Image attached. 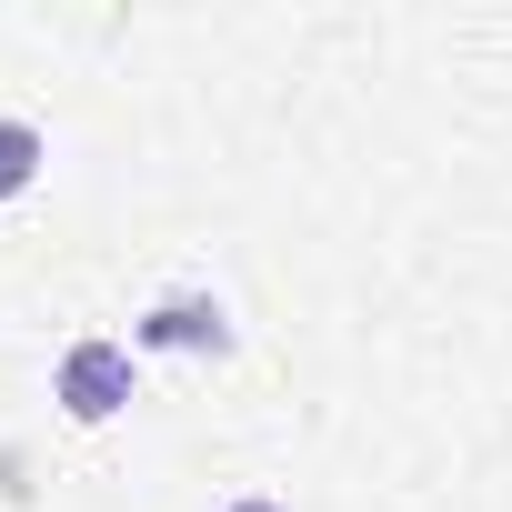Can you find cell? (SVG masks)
<instances>
[{
	"label": "cell",
	"mask_w": 512,
	"mask_h": 512,
	"mask_svg": "<svg viewBox=\"0 0 512 512\" xmlns=\"http://www.w3.org/2000/svg\"><path fill=\"white\" fill-rule=\"evenodd\" d=\"M221 512H292L282 492H241V502H221Z\"/></svg>",
	"instance_id": "4"
},
{
	"label": "cell",
	"mask_w": 512,
	"mask_h": 512,
	"mask_svg": "<svg viewBox=\"0 0 512 512\" xmlns=\"http://www.w3.org/2000/svg\"><path fill=\"white\" fill-rule=\"evenodd\" d=\"M131 392H141V352H131V342H111V332H81V342L51 362V402H61V422H81V432L121 422V412H131Z\"/></svg>",
	"instance_id": "2"
},
{
	"label": "cell",
	"mask_w": 512,
	"mask_h": 512,
	"mask_svg": "<svg viewBox=\"0 0 512 512\" xmlns=\"http://www.w3.org/2000/svg\"><path fill=\"white\" fill-rule=\"evenodd\" d=\"M41 171H51V131L21 121V111H0V201H31Z\"/></svg>",
	"instance_id": "3"
},
{
	"label": "cell",
	"mask_w": 512,
	"mask_h": 512,
	"mask_svg": "<svg viewBox=\"0 0 512 512\" xmlns=\"http://www.w3.org/2000/svg\"><path fill=\"white\" fill-rule=\"evenodd\" d=\"M131 352L141 362H231L241 332H231V302L211 282H171V292H151L131 312Z\"/></svg>",
	"instance_id": "1"
}]
</instances>
